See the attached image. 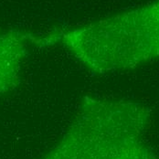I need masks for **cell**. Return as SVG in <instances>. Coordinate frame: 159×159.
<instances>
[{
  "label": "cell",
  "instance_id": "6da1fadb",
  "mask_svg": "<svg viewBox=\"0 0 159 159\" xmlns=\"http://www.w3.org/2000/svg\"><path fill=\"white\" fill-rule=\"evenodd\" d=\"M150 121L149 109L141 103L86 98L45 159H157L143 139Z\"/></svg>",
  "mask_w": 159,
  "mask_h": 159
},
{
  "label": "cell",
  "instance_id": "7a4b0ae2",
  "mask_svg": "<svg viewBox=\"0 0 159 159\" xmlns=\"http://www.w3.org/2000/svg\"><path fill=\"white\" fill-rule=\"evenodd\" d=\"M96 73L137 68L159 59V0L50 36Z\"/></svg>",
  "mask_w": 159,
  "mask_h": 159
},
{
  "label": "cell",
  "instance_id": "3957f363",
  "mask_svg": "<svg viewBox=\"0 0 159 159\" xmlns=\"http://www.w3.org/2000/svg\"><path fill=\"white\" fill-rule=\"evenodd\" d=\"M26 50V37L12 32L0 33V94L12 91L18 84Z\"/></svg>",
  "mask_w": 159,
  "mask_h": 159
}]
</instances>
